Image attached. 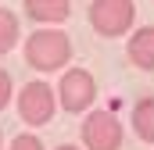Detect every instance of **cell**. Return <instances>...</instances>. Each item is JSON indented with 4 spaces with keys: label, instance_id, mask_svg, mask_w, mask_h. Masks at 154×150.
<instances>
[{
    "label": "cell",
    "instance_id": "30bf717a",
    "mask_svg": "<svg viewBox=\"0 0 154 150\" xmlns=\"http://www.w3.org/2000/svg\"><path fill=\"white\" fill-rule=\"evenodd\" d=\"M7 150H47V147H43V140H39L36 132H22V136L11 140V147H7Z\"/></svg>",
    "mask_w": 154,
    "mask_h": 150
},
{
    "label": "cell",
    "instance_id": "8fae6325",
    "mask_svg": "<svg viewBox=\"0 0 154 150\" xmlns=\"http://www.w3.org/2000/svg\"><path fill=\"white\" fill-rule=\"evenodd\" d=\"M11 100H14V79H11L7 68H0V111H4Z\"/></svg>",
    "mask_w": 154,
    "mask_h": 150
},
{
    "label": "cell",
    "instance_id": "4fadbf2b",
    "mask_svg": "<svg viewBox=\"0 0 154 150\" xmlns=\"http://www.w3.org/2000/svg\"><path fill=\"white\" fill-rule=\"evenodd\" d=\"M0 147H4V129H0Z\"/></svg>",
    "mask_w": 154,
    "mask_h": 150
},
{
    "label": "cell",
    "instance_id": "ba28073f",
    "mask_svg": "<svg viewBox=\"0 0 154 150\" xmlns=\"http://www.w3.org/2000/svg\"><path fill=\"white\" fill-rule=\"evenodd\" d=\"M133 132L143 140V143H154V97H140L133 104Z\"/></svg>",
    "mask_w": 154,
    "mask_h": 150
},
{
    "label": "cell",
    "instance_id": "8992f818",
    "mask_svg": "<svg viewBox=\"0 0 154 150\" xmlns=\"http://www.w3.org/2000/svg\"><path fill=\"white\" fill-rule=\"evenodd\" d=\"M22 11L36 25H65L72 14V0H22Z\"/></svg>",
    "mask_w": 154,
    "mask_h": 150
},
{
    "label": "cell",
    "instance_id": "9c48e42d",
    "mask_svg": "<svg viewBox=\"0 0 154 150\" xmlns=\"http://www.w3.org/2000/svg\"><path fill=\"white\" fill-rule=\"evenodd\" d=\"M22 43V22L11 7H0V57L11 54L14 46Z\"/></svg>",
    "mask_w": 154,
    "mask_h": 150
},
{
    "label": "cell",
    "instance_id": "277c9868",
    "mask_svg": "<svg viewBox=\"0 0 154 150\" xmlns=\"http://www.w3.org/2000/svg\"><path fill=\"white\" fill-rule=\"evenodd\" d=\"M14 107H18V118H22L29 129H39V125H47V122L54 118V111H57V93H54L50 82L32 79V82H25V86L18 89Z\"/></svg>",
    "mask_w": 154,
    "mask_h": 150
},
{
    "label": "cell",
    "instance_id": "6da1fadb",
    "mask_svg": "<svg viewBox=\"0 0 154 150\" xmlns=\"http://www.w3.org/2000/svg\"><path fill=\"white\" fill-rule=\"evenodd\" d=\"M72 36L61 29V25H39L32 36L25 39L22 46V57L25 64L39 75H50V72H65L68 61H72Z\"/></svg>",
    "mask_w": 154,
    "mask_h": 150
},
{
    "label": "cell",
    "instance_id": "5b68a950",
    "mask_svg": "<svg viewBox=\"0 0 154 150\" xmlns=\"http://www.w3.org/2000/svg\"><path fill=\"white\" fill-rule=\"evenodd\" d=\"M82 147L86 150H122V140H125V129L118 122L115 111L108 107H93V111L82 114Z\"/></svg>",
    "mask_w": 154,
    "mask_h": 150
},
{
    "label": "cell",
    "instance_id": "7c38bea8",
    "mask_svg": "<svg viewBox=\"0 0 154 150\" xmlns=\"http://www.w3.org/2000/svg\"><path fill=\"white\" fill-rule=\"evenodd\" d=\"M54 150H82V147H75V143H61V147H54Z\"/></svg>",
    "mask_w": 154,
    "mask_h": 150
},
{
    "label": "cell",
    "instance_id": "52a82bcc",
    "mask_svg": "<svg viewBox=\"0 0 154 150\" xmlns=\"http://www.w3.org/2000/svg\"><path fill=\"white\" fill-rule=\"evenodd\" d=\"M125 57H129L140 72H154V25H143V29H133V32H129Z\"/></svg>",
    "mask_w": 154,
    "mask_h": 150
},
{
    "label": "cell",
    "instance_id": "3957f363",
    "mask_svg": "<svg viewBox=\"0 0 154 150\" xmlns=\"http://www.w3.org/2000/svg\"><path fill=\"white\" fill-rule=\"evenodd\" d=\"M97 104V79L86 68H65L57 79V107L68 114H86Z\"/></svg>",
    "mask_w": 154,
    "mask_h": 150
},
{
    "label": "cell",
    "instance_id": "7a4b0ae2",
    "mask_svg": "<svg viewBox=\"0 0 154 150\" xmlns=\"http://www.w3.org/2000/svg\"><path fill=\"white\" fill-rule=\"evenodd\" d=\"M90 25L104 39L129 36L136 25V4L133 0H90Z\"/></svg>",
    "mask_w": 154,
    "mask_h": 150
}]
</instances>
